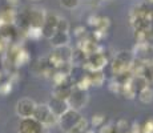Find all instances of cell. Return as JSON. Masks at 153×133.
<instances>
[{
	"instance_id": "19",
	"label": "cell",
	"mask_w": 153,
	"mask_h": 133,
	"mask_svg": "<svg viewBox=\"0 0 153 133\" xmlns=\"http://www.w3.org/2000/svg\"><path fill=\"white\" fill-rule=\"evenodd\" d=\"M100 133H116V132H114V126H112V125H101Z\"/></svg>"
},
{
	"instance_id": "22",
	"label": "cell",
	"mask_w": 153,
	"mask_h": 133,
	"mask_svg": "<svg viewBox=\"0 0 153 133\" xmlns=\"http://www.w3.org/2000/svg\"><path fill=\"white\" fill-rule=\"evenodd\" d=\"M29 1H33V3H36V1H40V0H29Z\"/></svg>"
},
{
	"instance_id": "8",
	"label": "cell",
	"mask_w": 153,
	"mask_h": 133,
	"mask_svg": "<svg viewBox=\"0 0 153 133\" xmlns=\"http://www.w3.org/2000/svg\"><path fill=\"white\" fill-rule=\"evenodd\" d=\"M45 12L43 10L39 8H33V10L29 11L28 13V24L31 28H42L44 24V20H45Z\"/></svg>"
},
{
	"instance_id": "14",
	"label": "cell",
	"mask_w": 153,
	"mask_h": 133,
	"mask_svg": "<svg viewBox=\"0 0 153 133\" xmlns=\"http://www.w3.org/2000/svg\"><path fill=\"white\" fill-rule=\"evenodd\" d=\"M60 5L65 10H76L80 5V0H60Z\"/></svg>"
},
{
	"instance_id": "15",
	"label": "cell",
	"mask_w": 153,
	"mask_h": 133,
	"mask_svg": "<svg viewBox=\"0 0 153 133\" xmlns=\"http://www.w3.org/2000/svg\"><path fill=\"white\" fill-rule=\"evenodd\" d=\"M129 131V124L126 120H120L114 126V132L116 133H128Z\"/></svg>"
},
{
	"instance_id": "2",
	"label": "cell",
	"mask_w": 153,
	"mask_h": 133,
	"mask_svg": "<svg viewBox=\"0 0 153 133\" xmlns=\"http://www.w3.org/2000/svg\"><path fill=\"white\" fill-rule=\"evenodd\" d=\"M88 99H89V97H88L87 89L80 88V87H75V88H72V92H71L67 103H68L71 109H75V111L80 112V109L85 108V105H87V103H88Z\"/></svg>"
},
{
	"instance_id": "16",
	"label": "cell",
	"mask_w": 153,
	"mask_h": 133,
	"mask_svg": "<svg viewBox=\"0 0 153 133\" xmlns=\"http://www.w3.org/2000/svg\"><path fill=\"white\" fill-rule=\"evenodd\" d=\"M56 31L60 32H68L69 31V23L67 19H63V17H59L57 22V27H56Z\"/></svg>"
},
{
	"instance_id": "1",
	"label": "cell",
	"mask_w": 153,
	"mask_h": 133,
	"mask_svg": "<svg viewBox=\"0 0 153 133\" xmlns=\"http://www.w3.org/2000/svg\"><path fill=\"white\" fill-rule=\"evenodd\" d=\"M33 119H36L40 124H43L44 126L49 128V126L57 124V117L52 113V111L49 109L48 104H36L33 112Z\"/></svg>"
},
{
	"instance_id": "21",
	"label": "cell",
	"mask_w": 153,
	"mask_h": 133,
	"mask_svg": "<svg viewBox=\"0 0 153 133\" xmlns=\"http://www.w3.org/2000/svg\"><path fill=\"white\" fill-rule=\"evenodd\" d=\"M84 133H95V132H93V131H91V129H87V131H85Z\"/></svg>"
},
{
	"instance_id": "11",
	"label": "cell",
	"mask_w": 153,
	"mask_h": 133,
	"mask_svg": "<svg viewBox=\"0 0 153 133\" xmlns=\"http://www.w3.org/2000/svg\"><path fill=\"white\" fill-rule=\"evenodd\" d=\"M139 99L144 104H149L153 101V89L149 87H145L144 89H141L139 92Z\"/></svg>"
},
{
	"instance_id": "7",
	"label": "cell",
	"mask_w": 153,
	"mask_h": 133,
	"mask_svg": "<svg viewBox=\"0 0 153 133\" xmlns=\"http://www.w3.org/2000/svg\"><path fill=\"white\" fill-rule=\"evenodd\" d=\"M47 104H48L49 109H51L52 113H53L55 116L57 117V119L69 109V105H68V103H67L65 100L57 99V97H53V96L51 97V100H49Z\"/></svg>"
},
{
	"instance_id": "13",
	"label": "cell",
	"mask_w": 153,
	"mask_h": 133,
	"mask_svg": "<svg viewBox=\"0 0 153 133\" xmlns=\"http://www.w3.org/2000/svg\"><path fill=\"white\" fill-rule=\"evenodd\" d=\"M88 79H89L91 84H95L96 87H100V85L102 84L104 76H102V73L100 72V69H99V71H95V72H93L91 76H88Z\"/></svg>"
},
{
	"instance_id": "6",
	"label": "cell",
	"mask_w": 153,
	"mask_h": 133,
	"mask_svg": "<svg viewBox=\"0 0 153 133\" xmlns=\"http://www.w3.org/2000/svg\"><path fill=\"white\" fill-rule=\"evenodd\" d=\"M59 22V16L56 13H47L45 15V20H44V24L40 28L42 35L47 39H51L53 36V33L56 32V27H57Z\"/></svg>"
},
{
	"instance_id": "18",
	"label": "cell",
	"mask_w": 153,
	"mask_h": 133,
	"mask_svg": "<svg viewBox=\"0 0 153 133\" xmlns=\"http://www.w3.org/2000/svg\"><path fill=\"white\" fill-rule=\"evenodd\" d=\"M141 131H143V133H153V120L152 119L146 120Z\"/></svg>"
},
{
	"instance_id": "9",
	"label": "cell",
	"mask_w": 153,
	"mask_h": 133,
	"mask_svg": "<svg viewBox=\"0 0 153 133\" xmlns=\"http://www.w3.org/2000/svg\"><path fill=\"white\" fill-rule=\"evenodd\" d=\"M72 92V87L68 84H64V82H61V84H56L53 91H52V96L53 97H57V99H61V100H68L69 94Z\"/></svg>"
},
{
	"instance_id": "12",
	"label": "cell",
	"mask_w": 153,
	"mask_h": 133,
	"mask_svg": "<svg viewBox=\"0 0 153 133\" xmlns=\"http://www.w3.org/2000/svg\"><path fill=\"white\" fill-rule=\"evenodd\" d=\"M88 125H89L88 120H85L84 117H81L80 121H79V123L69 131V133H84L88 129Z\"/></svg>"
},
{
	"instance_id": "3",
	"label": "cell",
	"mask_w": 153,
	"mask_h": 133,
	"mask_svg": "<svg viewBox=\"0 0 153 133\" xmlns=\"http://www.w3.org/2000/svg\"><path fill=\"white\" fill-rule=\"evenodd\" d=\"M81 114L79 111H75V109H68L64 114H61L57 119V124L60 126V129L65 133H69V131L76 125V124L80 121Z\"/></svg>"
},
{
	"instance_id": "20",
	"label": "cell",
	"mask_w": 153,
	"mask_h": 133,
	"mask_svg": "<svg viewBox=\"0 0 153 133\" xmlns=\"http://www.w3.org/2000/svg\"><path fill=\"white\" fill-rule=\"evenodd\" d=\"M7 3L10 5H17L19 4V0H7Z\"/></svg>"
},
{
	"instance_id": "10",
	"label": "cell",
	"mask_w": 153,
	"mask_h": 133,
	"mask_svg": "<svg viewBox=\"0 0 153 133\" xmlns=\"http://www.w3.org/2000/svg\"><path fill=\"white\" fill-rule=\"evenodd\" d=\"M49 40H51V44L55 47V48L65 47V45H68V43H69V33L68 32L56 31L53 33V36H52Z\"/></svg>"
},
{
	"instance_id": "5",
	"label": "cell",
	"mask_w": 153,
	"mask_h": 133,
	"mask_svg": "<svg viewBox=\"0 0 153 133\" xmlns=\"http://www.w3.org/2000/svg\"><path fill=\"white\" fill-rule=\"evenodd\" d=\"M44 126L39 121L33 117H27V119H22L19 125V133H43Z\"/></svg>"
},
{
	"instance_id": "17",
	"label": "cell",
	"mask_w": 153,
	"mask_h": 133,
	"mask_svg": "<svg viewBox=\"0 0 153 133\" xmlns=\"http://www.w3.org/2000/svg\"><path fill=\"white\" fill-rule=\"evenodd\" d=\"M104 121H105V116H104V114H93L91 123H92L93 126H96V128H100V126L104 124Z\"/></svg>"
},
{
	"instance_id": "4",
	"label": "cell",
	"mask_w": 153,
	"mask_h": 133,
	"mask_svg": "<svg viewBox=\"0 0 153 133\" xmlns=\"http://www.w3.org/2000/svg\"><path fill=\"white\" fill-rule=\"evenodd\" d=\"M35 108H36V103L29 97H24L20 99L16 103V114L20 119H27V117L33 116Z\"/></svg>"
}]
</instances>
